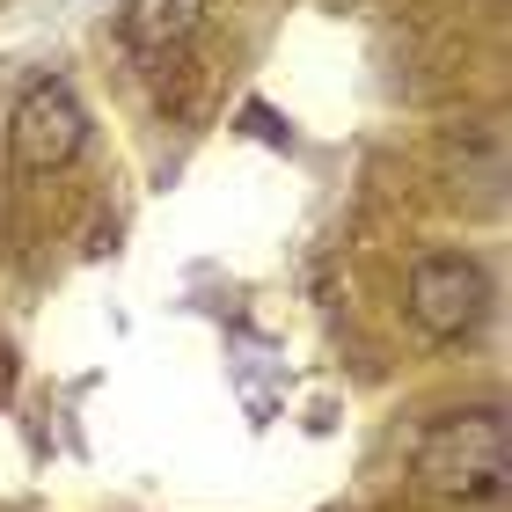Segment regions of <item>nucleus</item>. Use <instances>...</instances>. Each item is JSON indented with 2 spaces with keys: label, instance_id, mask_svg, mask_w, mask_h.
<instances>
[{
  "label": "nucleus",
  "instance_id": "f257e3e1",
  "mask_svg": "<svg viewBox=\"0 0 512 512\" xmlns=\"http://www.w3.org/2000/svg\"><path fill=\"white\" fill-rule=\"evenodd\" d=\"M410 469L432 498H454V505H491L505 491V410L498 403H476V410H447L417 432L410 447Z\"/></svg>",
  "mask_w": 512,
  "mask_h": 512
},
{
  "label": "nucleus",
  "instance_id": "f03ea898",
  "mask_svg": "<svg viewBox=\"0 0 512 512\" xmlns=\"http://www.w3.org/2000/svg\"><path fill=\"white\" fill-rule=\"evenodd\" d=\"M410 330L432 337V344H461L476 337V322L491 315V271H483V256L469 249H432L410 264Z\"/></svg>",
  "mask_w": 512,
  "mask_h": 512
},
{
  "label": "nucleus",
  "instance_id": "7ed1b4c3",
  "mask_svg": "<svg viewBox=\"0 0 512 512\" xmlns=\"http://www.w3.org/2000/svg\"><path fill=\"white\" fill-rule=\"evenodd\" d=\"M81 147H88V110L74 96V81L44 74V81L22 88L15 110H8V161L15 169L22 176H59Z\"/></svg>",
  "mask_w": 512,
  "mask_h": 512
},
{
  "label": "nucleus",
  "instance_id": "20e7f679",
  "mask_svg": "<svg viewBox=\"0 0 512 512\" xmlns=\"http://www.w3.org/2000/svg\"><path fill=\"white\" fill-rule=\"evenodd\" d=\"M118 30L132 52H176L205 30V0H125Z\"/></svg>",
  "mask_w": 512,
  "mask_h": 512
},
{
  "label": "nucleus",
  "instance_id": "39448f33",
  "mask_svg": "<svg viewBox=\"0 0 512 512\" xmlns=\"http://www.w3.org/2000/svg\"><path fill=\"white\" fill-rule=\"evenodd\" d=\"M15 374H22V366H15L8 344H0V410H8V395H15Z\"/></svg>",
  "mask_w": 512,
  "mask_h": 512
}]
</instances>
